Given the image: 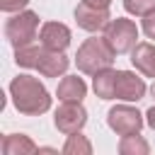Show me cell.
<instances>
[{
    "label": "cell",
    "instance_id": "4fadbf2b",
    "mask_svg": "<svg viewBox=\"0 0 155 155\" xmlns=\"http://www.w3.org/2000/svg\"><path fill=\"white\" fill-rule=\"evenodd\" d=\"M36 143L24 133H10L2 138V153L5 155H31L36 153Z\"/></svg>",
    "mask_w": 155,
    "mask_h": 155
},
{
    "label": "cell",
    "instance_id": "7c38bea8",
    "mask_svg": "<svg viewBox=\"0 0 155 155\" xmlns=\"http://www.w3.org/2000/svg\"><path fill=\"white\" fill-rule=\"evenodd\" d=\"M85 94H87V85L78 75H65L56 87V97L61 102H82Z\"/></svg>",
    "mask_w": 155,
    "mask_h": 155
},
{
    "label": "cell",
    "instance_id": "ba28073f",
    "mask_svg": "<svg viewBox=\"0 0 155 155\" xmlns=\"http://www.w3.org/2000/svg\"><path fill=\"white\" fill-rule=\"evenodd\" d=\"M148 87L145 80L138 78L131 70H116V87H114V99L121 102H140L145 97Z\"/></svg>",
    "mask_w": 155,
    "mask_h": 155
},
{
    "label": "cell",
    "instance_id": "7402d4cb",
    "mask_svg": "<svg viewBox=\"0 0 155 155\" xmlns=\"http://www.w3.org/2000/svg\"><path fill=\"white\" fill-rule=\"evenodd\" d=\"M85 2H90V5H94V7H109V5H111V0H85Z\"/></svg>",
    "mask_w": 155,
    "mask_h": 155
},
{
    "label": "cell",
    "instance_id": "6da1fadb",
    "mask_svg": "<svg viewBox=\"0 0 155 155\" xmlns=\"http://www.w3.org/2000/svg\"><path fill=\"white\" fill-rule=\"evenodd\" d=\"M10 97L15 109L24 116H39L51 109V94L34 75H17L10 82Z\"/></svg>",
    "mask_w": 155,
    "mask_h": 155
},
{
    "label": "cell",
    "instance_id": "d6986e66",
    "mask_svg": "<svg viewBox=\"0 0 155 155\" xmlns=\"http://www.w3.org/2000/svg\"><path fill=\"white\" fill-rule=\"evenodd\" d=\"M27 5H29V0H0L2 12H22Z\"/></svg>",
    "mask_w": 155,
    "mask_h": 155
},
{
    "label": "cell",
    "instance_id": "30bf717a",
    "mask_svg": "<svg viewBox=\"0 0 155 155\" xmlns=\"http://www.w3.org/2000/svg\"><path fill=\"white\" fill-rule=\"evenodd\" d=\"M70 65V58L63 53V51H51V48H44L41 58H39V65L36 70L44 75V78H58L68 70Z\"/></svg>",
    "mask_w": 155,
    "mask_h": 155
},
{
    "label": "cell",
    "instance_id": "3957f363",
    "mask_svg": "<svg viewBox=\"0 0 155 155\" xmlns=\"http://www.w3.org/2000/svg\"><path fill=\"white\" fill-rule=\"evenodd\" d=\"M36 34H39V15L34 10H22L5 22V36L15 48L34 44Z\"/></svg>",
    "mask_w": 155,
    "mask_h": 155
},
{
    "label": "cell",
    "instance_id": "e0dca14e",
    "mask_svg": "<svg viewBox=\"0 0 155 155\" xmlns=\"http://www.w3.org/2000/svg\"><path fill=\"white\" fill-rule=\"evenodd\" d=\"M63 153L65 155H92V143L87 140V136H82L78 131V133L68 136V140L63 145Z\"/></svg>",
    "mask_w": 155,
    "mask_h": 155
},
{
    "label": "cell",
    "instance_id": "44dd1931",
    "mask_svg": "<svg viewBox=\"0 0 155 155\" xmlns=\"http://www.w3.org/2000/svg\"><path fill=\"white\" fill-rule=\"evenodd\" d=\"M145 124H148V126L155 131V107H150V109L145 111Z\"/></svg>",
    "mask_w": 155,
    "mask_h": 155
},
{
    "label": "cell",
    "instance_id": "8992f818",
    "mask_svg": "<svg viewBox=\"0 0 155 155\" xmlns=\"http://www.w3.org/2000/svg\"><path fill=\"white\" fill-rule=\"evenodd\" d=\"M85 124H87V111L80 102H63L53 114V126L65 136L82 131Z\"/></svg>",
    "mask_w": 155,
    "mask_h": 155
},
{
    "label": "cell",
    "instance_id": "9c48e42d",
    "mask_svg": "<svg viewBox=\"0 0 155 155\" xmlns=\"http://www.w3.org/2000/svg\"><path fill=\"white\" fill-rule=\"evenodd\" d=\"M70 39H73V34L63 22H44L39 29L41 46L51 48V51H65L70 46Z\"/></svg>",
    "mask_w": 155,
    "mask_h": 155
},
{
    "label": "cell",
    "instance_id": "5b68a950",
    "mask_svg": "<svg viewBox=\"0 0 155 155\" xmlns=\"http://www.w3.org/2000/svg\"><path fill=\"white\" fill-rule=\"evenodd\" d=\"M107 124L116 136H131V133H140L143 128V114L131 107V104H116L109 109L107 114Z\"/></svg>",
    "mask_w": 155,
    "mask_h": 155
},
{
    "label": "cell",
    "instance_id": "52a82bcc",
    "mask_svg": "<svg viewBox=\"0 0 155 155\" xmlns=\"http://www.w3.org/2000/svg\"><path fill=\"white\" fill-rule=\"evenodd\" d=\"M75 22H78L80 29L94 34V31H104L107 29V24L111 22V15H109V7H94V5L82 0L75 7Z\"/></svg>",
    "mask_w": 155,
    "mask_h": 155
},
{
    "label": "cell",
    "instance_id": "5bb4252c",
    "mask_svg": "<svg viewBox=\"0 0 155 155\" xmlns=\"http://www.w3.org/2000/svg\"><path fill=\"white\" fill-rule=\"evenodd\" d=\"M114 87H116V70L104 68L92 75V90L99 99H114Z\"/></svg>",
    "mask_w": 155,
    "mask_h": 155
},
{
    "label": "cell",
    "instance_id": "2e32d148",
    "mask_svg": "<svg viewBox=\"0 0 155 155\" xmlns=\"http://www.w3.org/2000/svg\"><path fill=\"white\" fill-rule=\"evenodd\" d=\"M119 153L121 155H148L150 153V145L143 136L138 133H131V136H121L119 140Z\"/></svg>",
    "mask_w": 155,
    "mask_h": 155
},
{
    "label": "cell",
    "instance_id": "277c9868",
    "mask_svg": "<svg viewBox=\"0 0 155 155\" xmlns=\"http://www.w3.org/2000/svg\"><path fill=\"white\" fill-rule=\"evenodd\" d=\"M138 27L133 19H126V17H116L107 24L104 29V41L109 44V48L121 56V53H128L133 51V46L138 44Z\"/></svg>",
    "mask_w": 155,
    "mask_h": 155
},
{
    "label": "cell",
    "instance_id": "9a60e30c",
    "mask_svg": "<svg viewBox=\"0 0 155 155\" xmlns=\"http://www.w3.org/2000/svg\"><path fill=\"white\" fill-rule=\"evenodd\" d=\"M41 53H44V46H36V44L19 46V48H15V63L19 68H36Z\"/></svg>",
    "mask_w": 155,
    "mask_h": 155
},
{
    "label": "cell",
    "instance_id": "8fae6325",
    "mask_svg": "<svg viewBox=\"0 0 155 155\" xmlns=\"http://www.w3.org/2000/svg\"><path fill=\"white\" fill-rule=\"evenodd\" d=\"M131 63L145 78H155V44L138 41L133 46V51H131Z\"/></svg>",
    "mask_w": 155,
    "mask_h": 155
},
{
    "label": "cell",
    "instance_id": "603a6c76",
    "mask_svg": "<svg viewBox=\"0 0 155 155\" xmlns=\"http://www.w3.org/2000/svg\"><path fill=\"white\" fill-rule=\"evenodd\" d=\"M150 94H153V99H155V82L150 85Z\"/></svg>",
    "mask_w": 155,
    "mask_h": 155
},
{
    "label": "cell",
    "instance_id": "7a4b0ae2",
    "mask_svg": "<svg viewBox=\"0 0 155 155\" xmlns=\"http://www.w3.org/2000/svg\"><path fill=\"white\" fill-rule=\"evenodd\" d=\"M114 56H116V53L109 48V44L104 41V36H102V39L90 36V39H85V41L80 44L78 53H75V65H78L80 73L94 75V73H99V70H104V68H111Z\"/></svg>",
    "mask_w": 155,
    "mask_h": 155
},
{
    "label": "cell",
    "instance_id": "ac0fdd59",
    "mask_svg": "<svg viewBox=\"0 0 155 155\" xmlns=\"http://www.w3.org/2000/svg\"><path fill=\"white\" fill-rule=\"evenodd\" d=\"M124 10L136 17H145L150 10H155V0H124Z\"/></svg>",
    "mask_w": 155,
    "mask_h": 155
},
{
    "label": "cell",
    "instance_id": "ffe728a7",
    "mask_svg": "<svg viewBox=\"0 0 155 155\" xmlns=\"http://www.w3.org/2000/svg\"><path fill=\"white\" fill-rule=\"evenodd\" d=\"M143 31H145L148 39L155 41V10H150V12L143 17Z\"/></svg>",
    "mask_w": 155,
    "mask_h": 155
}]
</instances>
